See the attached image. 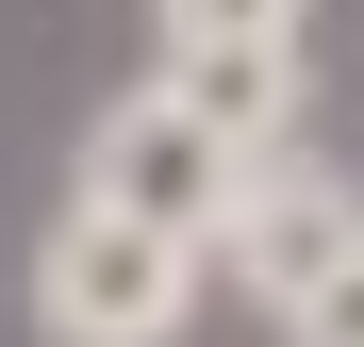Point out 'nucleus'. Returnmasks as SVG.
Segmentation results:
<instances>
[{"instance_id":"423d86ee","label":"nucleus","mask_w":364,"mask_h":347,"mask_svg":"<svg viewBox=\"0 0 364 347\" xmlns=\"http://www.w3.org/2000/svg\"><path fill=\"white\" fill-rule=\"evenodd\" d=\"M282 347H364V231L331 248V281H315V298H282Z\"/></svg>"},{"instance_id":"39448f33","label":"nucleus","mask_w":364,"mask_h":347,"mask_svg":"<svg viewBox=\"0 0 364 347\" xmlns=\"http://www.w3.org/2000/svg\"><path fill=\"white\" fill-rule=\"evenodd\" d=\"M298 17L315 0H149V50L182 67V50H298Z\"/></svg>"},{"instance_id":"20e7f679","label":"nucleus","mask_w":364,"mask_h":347,"mask_svg":"<svg viewBox=\"0 0 364 347\" xmlns=\"http://www.w3.org/2000/svg\"><path fill=\"white\" fill-rule=\"evenodd\" d=\"M166 83H182V116H199V133H232L249 165L298 133V50H182Z\"/></svg>"},{"instance_id":"f03ea898","label":"nucleus","mask_w":364,"mask_h":347,"mask_svg":"<svg viewBox=\"0 0 364 347\" xmlns=\"http://www.w3.org/2000/svg\"><path fill=\"white\" fill-rule=\"evenodd\" d=\"M232 182H249V149H232V133H199V116H182V83L149 67L133 99H100V116H83V182H67V199L133 215V231H182V248L215 265V215H232Z\"/></svg>"},{"instance_id":"7ed1b4c3","label":"nucleus","mask_w":364,"mask_h":347,"mask_svg":"<svg viewBox=\"0 0 364 347\" xmlns=\"http://www.w3.org/2000/svg\"><path fill=\"white\" fill-rule=\"evenodd\" d=\"M348 231H364V199L265 149L249 182H232V215H215V265H232V281H249V298L282 314V298H315V281H331V248H348Z\"/></svg>"},{"instance_id":"f257e3e1","label":"nucleus","mask_w":364,"mask_h":347,"mask_svg":"<svg viewBox=\"0 0 364 347\" xmlns=\"http://www.w3.org/2000/svg\"><path fill=\"white\" fill-rule=\"evenodd\" d=\"M182 314H199V248L182 231H133L100 199H67L33 231V331L50 347H166Z\"/></svg>"}]
</instances>
